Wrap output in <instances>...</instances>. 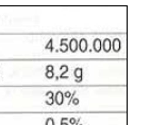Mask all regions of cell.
<instances>
[{
	"label": "cell",
	"instance_id": "cell-1",
	"mask_svg": "<svg viewBox=\"0 0 150 125\" xmlns=\"http://www.w3.org/2000/svg\"><path fill=\"white\" fill-rule=\"evenodd\" d=\"M121 49V41L119 38H114L113 41H111V50L114 52H119Z\"/></svg>",
	"mask_w": 150,
	"mask_h": 125
},
{
	"label": "cell",
	"instance_id": "cell-2",
	"mask_svg": "<svg viewBox=\"0 0 150 125\" xmlns=\"http://www.w3.org/2000/svg\"><path fill=\"white\" fill-rule=\"evenodd\" d=\"M87 47H88V44H87V40L85 38H81L80 41H78V49L81 52H86Z\"/></svg>",
	"mask_w": 150,
	"mask_h": 125
},
{
	"label": "cell",
	"instance_id": "cell-3",
	"mask_svg": "<svg viewBox=\"0 0 150 125\" xmlns=\"http://www.w3.org/2000/svg\"><path fill=\"white\" fill-rule=\"evenodd\" d=\"M68 50L72 52V53H75L77 52L78 50V40L76 39V38H71L69 40V45H68Z\"/></svg>",
	"mask_w": 150,
	"mask_h": 125
},
{
	"label": "cell",
	"instance_id": "cell-4",
	"mask_svg": "<svg viewBox=\"0 0 150 125\" xmlns=\"http://www.w3.org/2000/svg\"><path fill=\"white\" fill-rule=\"evenodd\" d=\"M101 49H102L105 53L110 52L111 51V39H109V38H105V39L101 43Z\"/></svg>",
	"mask_w": 150,
	"mask_h": 125
},
{
	"label": "cell",
	"instance_id": "cell-5",
	"mask_svg": "<svg viewBox=\"0 0 150 125\" xmlns=\"http://www.w3.org/2000/svg\"><path fill=\"white\" fill-rule=\"evenodd\" d=\"M64 96L62 91H57V93L54 94V102L58 104V105H62L64 103Z\"/></svg>",
	"mask_w": 150,
	"mask_h": 125
},
{
	"label": "cell",
	"instance_id": "cell-6",
	"mask_svg": "<svg viewBox=\"0 0 150 125\" xmlns=\"http://www.w3.org/2000/svg\"><path fill=\"white\" fill-rule=\"evenodd\" d=\"M101 43H102V41H101L99 38H96V39L94 40V43H93V49H94V51L97 52V53L102 50V49H101Z\"/></svg>",
	"mask_w": 150,
	"mask_h": 125
},
{
	"label": "cell",
	"instance_id": "cell-7",
	"mask_svg": "<svg viewBox=\"0 0 150 125\" xmlns=\"http://www.w3.org/2000/svg\"><path fill=\"white\" fill-rule=\"evenodd\" d=\"M46 97H49V99L46 100V104L47 105H52L54 103V92L53 91H47Z\"/></svg>",
	"mask_w": 150,
	"mask_h": 125
},
{
	"label": "cell",
	"instance_id": "cell-8",
	"mask_svg": "<svg viewBox=\"0 0 150 125\" xmlns=\"http://www.w3.org/2000/svg\"><path fill=\"white\" fill-rule=\"evenodd\" d=\"M76 79H82V75H83V69L82 68H76L75 71H74Z\"/></svg>",
	"mask_w": 150,
	"mask_h": 125
},
{
	"label": "cell",
	"instance_id": "cell-9",
	"mask_svg": "<svg viewBox=\"0 0 150 125\" xmlns=\"http://www.w3.org/2000/svg\"><path fill=\"white\" fill-rule=\"evenodd\" d=\"M61 52H63V53H65V52L68 51V45L65 43H63V41H61V49H60Z\"/></svg>",
	"mask_w": 150,
	"mask_h": 125
},
{
	"label": "cell",
	"instance_id": "cell-10",
	"mask_svg": "<svg viewBox=\"0 0 150 125\" xmlns=\"http://www.w3.org/2000/svg\"><path fill=\"white\" fill-rule=\"evenodd\" d=\"M60 70L62 71V74H61V75H63V74H66L67 71H68V66H67V65H62L60 67Z\"/></svg>",
	"mask_w": 150,
	"mask_h": 125
},
{
	"label": "cell",
	"instance_id": "cell-11",
	"mask_svg": "<svg viewBox=\"0 0 150 125\" xmlns=\"http://www.w3.org/2000/svg\"><path fill=\"white\" fill-rule=\"evenodd\" d=\"M52 44H53V39H50L49 41H48V44L46 45V47H45V49H49L50 51H53V46H52Z\"/></svg>",
	"mask_w": 150,
	"mask_h": 125
},
{
	"label": "cell",
	"instance_id": "cell-12",
	"mask_svg": "<svg viewBox=\"0 0 150 125\" xmlns=\"http://www.w3.org/2000/svg\"><path fill=\"white\" fill-rule=\"evenodd\" d=\"M45 125H55V122H54V119L53 118H47V120H46V124Z\"/></svg>",
	"mask_w": 150,
	"mask_h": 125
},
{
	"label": "cell",
	"instance_id": "cell-13",
	"mask_svg": "<svg viewBox=\"0 0 150 125\" xmlns=\"http://www.w3.org/2000/svg\"><path fill=\"white\" fill-rule=\"evenodd\" d=\"M46 77L47 79H52V77H54V72L53 71H46Z\"/></svg>",
	"mask_w": 150,
	"mask_h": 125
},
{
	"label": "cell",
	"instance_id": "cell-14",
	"mask_svg": "<svg viewBox=\"0 0 150 125\" xmlns=\"http://www.w3.org/2000/svg\"><path fill=\"white\" fill-rule=\"evenodd\" d=\"M66 121H68V118H62L61 119V125H68L66 123Z\"/></svg>",
	"mask_w": 150,
	"mask_h": 125
},
{
	"label": "cell",
	"instance_id": "cell-15",
	"mask_svg": "<svg viewBox=\"0 0 150 125\" xmlns=\"http://www.w3.org/2000/svg\"><path fill=\"white\" fill-rule=\"evenodd\" d=\"M53 69H54V67H53L52 65L46 66V71H53Z\"/></svg>",
	"mask_w": 150,
	"mask_h": 125
},
{
	"label": "cell",
	"instance_id": "cell-16",
	"mask_svg": "<svg viewBox=\"0 0 150 125\" xmlns=\"http://www.w3.org/2000/svg\"><path fill=\"white\" fill-rule=\"evenodd\" d=\"M79 102H80V101H79V99H77V98H74L72 101H71V103L74 104V105H78Z\"/></svg>",
	"mask_w": 150,
	"mask_h": 125
},
{
	"label": "cell",
	"instance_id": "cell-17",
	"mask_svg": "<svg viewBox=\"0 0 150 125\" xmlns=\"http://www.w3.org/2000/svg\"><path fill=\"white\" fill-rule=\"evenodd\" d=\"M63 96H64V98H70L71 92H70V91H65V92L63 93Z\"/></svg>",
	"mask_w": 150,
	"mask_h": 125
},
{
	"label": "cell",
	"instance_id": "cell-18",
	"mask_svg": "<svg viewBox=\"0 0 150 125\" xmlns=\"http://www.w3.org/2000/svg\"><path fill=\"white\" fill-rule=\"evenodd\" d=\"M68 121H69V123H70L71 125H75V123H76V121H77V119H75L74 117H71L70 119H68Z\"/></svg>",
	"mask_w": 150,
	"mask_h": 125
},
{
	"label": "cell",
	"instance_id": "cell-19",
	"mask_svg": "<svg viewBox=\"0 0 150 125\" xmlns=\"http://www.w3.org/2000/svg\"><path fill=\"white\" fill-rule=\"evenodd\" d=\"M80 120H81V117H79L78 119H77V121H76L75 125H79V123H80Z\"/></svg>",
	"mask_w": 150,
	"mask_h": 125
},
{
	"label": "cell",
	"instance_id": "cell-20",
	"mask_svg": "<svg viewBox=\"0 0 150 125\" xmlns=\"http://www.w3.org/2000/svg\"><path fill=\"white\" fill-rule=\"evenodd\" d=\"M82 82V79H76V83H81Z\"/></svg>",
	"mask_w": 150,
	"mask_h": 125
},
{
	"label": "cell",
	"instance_id": "cell-21",
	"mask_svg": "<svg viewBox=\"0 0 150 125\" xmlns=\"http://www.w3.org/2000/svg\"><path fill=\"white\" fill-rule=\"evenodd\" d=\"M80 125H81V124H80Z\"/></svg>",
	"mask_w": 150,
	"mask_h": 125
}]
</instances>
